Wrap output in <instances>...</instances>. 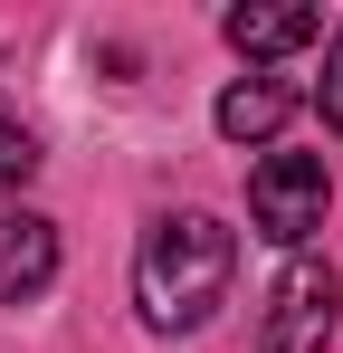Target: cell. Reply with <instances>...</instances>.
I'll use <instances>...</instances> for the list:
<instances>
[{
	"label": "cell",
	"mask_w": 343,
	"mask_h": 353,
	"mask_svg": "<svg viewBox=\"0 0 343 353\" xmlns=\"http://www.w3.org/2000/svg\"><path fill=\"white\" fill-rule=\"evenodd\" d=\"M248 220H258V239H277V248H305V239L324 230V163L315 153H267L248 172Z\"/></svg>",
	"instance_id": "2"
},
{
	"label": "cell",
	"mask_w": 343,
	"mask_h": 353,
	"mask_svg": "<svg viewBox=\"0 0 343 353\" xmlns=\"http://www.w3.org/2000/svg\"><path fill=\"white\" fill-rule=\"evenodd\" d=\"M220 39L238 48V58H295V48L324 39V19H315L305 0H238V10L220 19Z\"/></svg>",
	"instance_id": "4"
},
{
	"label": "cell",
	"mask_w": 343,
	"mask_h": 353,
	"mask_svg": "<svg viewBox=\"0 0 343 353\" xmlns=\"http://www.w3.org/2000/svg\"><path fill=\"white\" fill-rule=\"evenodd\" d=\"M286 115H295V86H286V77H238L220 105H210V124H220L229 143H277Z\"/></svg>",
	"instance_id": "6"
},
{
	"label": "cell",
	"mask_w": 343,
	"mask_h": 353,
	"mask_svg": "<svg viewBox=\"0 0 343 353\" xmlns=\"http://www.w3.org/2000/svg\"><path fill=\"white\" fill-rule=\"evenodd\" d=\"M29 172H39V134H29V124H10V115H0V201H10V191H19Z\"/></svg>",
	"instance_id": "7"
},
{
	"label": "cell",
	"mask_w": 343,
	"mask_h": 353,
	"mask_svg": "<svg viewBox=\"0 0 343 353\" xmlns=\"http://www.w3.org/2000/svg\"><path fill=\"white\" fill-rule=\"evenodd\" d=\"M229 277H238V239L210 210H163L134 248V305L153 334H200L229 305Z\"/></svg>",
	"instance_id": "1"
},
{
	"label": "cell",
	"mask_w": 343,
	"mask_h": 353,
	"mask_svg": "<svg viewBox=\"0 0 343 353\" xmlns=\"http://www.w3.org/2000/svg\"><path fill=\"white\" fill-rule=\"evenodd\" d=\"M334 315H343L334 268H324V258H286L277 296H267V325H258V353H324Z\"/></svg>",
	"instance_id": "3"
},
{
	"label": "cell",
	"mask_w": 343,
	"mask_h": 353,
	"mask_svg": "<svg viewBox=\"0 0 343 353\" xmlns=\"http://www.w3.org/2000/svg\"><path fill=\"white\" fill-rule=\"evenodd\" d=\"M315 105H324V124L343 134V29H334V48H324V86H315Z\"/></svg>",
	"instance_id": "8"
},
{
	"label": "cell",
	"mask_w": 343,
	"mask_h": 353,
	"mask_svg": "<svg viewBox=\"0 0 343 353\" xmlns=\"http://www.w3.org/2000/svg\"><path fill=\"white\" fill-rule=\"evenodd\" d=\"M48 277H57V220H39V210H0V305L39 296Z\"/></svg>",
	"instance_id": "5"
}]
</instances>
